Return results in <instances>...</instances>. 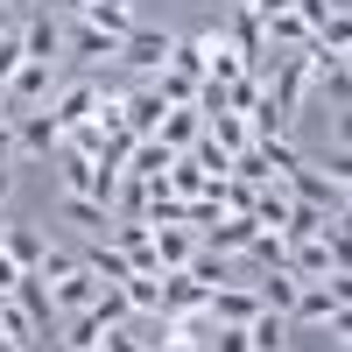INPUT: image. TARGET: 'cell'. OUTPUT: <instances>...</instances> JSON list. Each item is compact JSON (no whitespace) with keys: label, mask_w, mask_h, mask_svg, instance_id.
Returning a JSON list of instances; mask_svg holds the SVG:
<instances>
[{"label":"cell","mask_w":352,"mask_h":352,"mask_svg":"<svg viewBox=\"0 0 352 352\" xmlns=\"http://www.w3.org/2000/svg\"><path fill=\"white\" fill-rule=\"evenodd\" d=\"M8 127H14V162H50L56 148H64V134H56L50 106H28V113H8Z\"/></svg>","instance_id":"obj_1"},{"label":"cell","mask_w":352,"mask_h":352,"mask_svg":"<svg viewBox=\"0 0 352 352\" xmlns=\"http://www.w3.org/2000/svg\"><path fill=\"white\" fill-rule=\"evenodd\" d=\"M50 92H56V64L21 56L14 78H8V92H0V106H8V113H28V106H50Z\"/></svg>","instance_id":"obj_2"},{"label":"cell","mask_w":352,"mask_h":352,"mask_svg":"<svg viewBox=\"0 0 352 352\" xmlns=\"http://www.w3.org/2000/svg\"><path fill=\"white\" fill-rule=\"evenodd\" d=\"M268 99L282 106V120H296V113H303V99H310V50H303V56H275Z\"/></svg>","instance_id":"obj_3"},{"label":"cell","mask_w":352,"mask_h":352,"mask_svg":"<svg viewBox=\"0 0 352 352\" xmlns=\"http://www.w3.org/2000/svg\"><path fill=\"white\" fill-rule=\"evenodd\" d=\"M282 184H289V197H296V204H317V212H345V190L331 184L324 169H310V162H296Z\"/></svg>","instance_id":"obj_4"},{"label":"cell","mask_w":352,"mask_h":352,"mask_svg":"<svg viewBox=\"0 0 352 352\" xmlns=\"http://www.w3.org/2000/svg\"><path fill=\"white\" fill-rule=\"evenodd\" d=\"M113 64L162 71V64H169V36H162V28H127V36H120V50H113Z\"/></svg>","instance_id":"obj_5"},{"label":"cell","mask_w":352,"mask_h":352,"mask_svg":"<svg viewBox=\"0 0 352 352\" xmlns=\"http://www.w3.org/2000/svg\"><path fill=\"white\" fill-rule=\"evenodd\" d=\"M14 36H21V50L36 56V64H56V56H64V21H56L50 8H36V14L14 28Z\"/></svg>","instance_id":"obj_6"},{"label":"cell","mask_w":352,"mask_h":352,"mask_svg":"<svg viewBox=\"0 0 352 352\" xmlns=\"http://www.w3.org/2000/svg\"><path fill=\"white\" fill-rule=\"evenodd\" d=\"M99 289H106V282H99V275L78 261V268H64V275H56L50 303H56V317H78V310H92V296H99Z\"/></svg>","instance_id":"obj_7"},{"label":"cell","mask_w":352,"mask_h":352,"mask_svg":"<svg viewBox=\"0 0 352 352\" xmlns=\"http://www.w3.org/2000/svg\"><path fill=\"white\" fill-rule=\"evenodd\" d=\"M92 106H99V85H92V78L56 85V92H50V120H56V134H64V127H78V120H92Z\"/></svg>","instance_id":"obj_8"},{"label":"cell","mask_w":352,"mask_h":352,"mask_svg":"<svg viewBox=\"0 0 352 352\" xmlns=\"http://www.w3.org/2000/svg\"><path fill=\"white\" fill-rule=\"evenodd\" d=\"M113 50H120V36H106V28H92V21H71V28H64V56H85V64H113Z\"/></svg>","instance_id":"obj_9"},{"label":"cell","mask_w":352,"mask_h":352,"mask_svg":"<svg viewBox=\"0 0 352 352\" xmlns=\"http://www.w3.org/2000/svg\"><path fill=\"white\" fill-rule=\"evenodd\" d=\"M197 134H204V113H197V106H169L162 127H155V141H162V148H176V155H190Z\"/></svg>","instance_id":"obj_10"},{"label":"cell","mask_w":352,"mask_h":352,"mask_svg":"<svg viewBox=\"0 0 352 352\" xmlns=\"http://www.w3.org/2000/svg\"><path fill=\"white\" fill-rule=\"evenodd\" d=\"M148 247H155V261H162V275H169V268H184V261H190V254H197L204 240H197L190 226H148Z\"/></svg>","instance_id":"obj_11"},{"label":"cell","mask_w":352,"mask_h":352,"mask_svg":"<svg viewBox=\"0 0 352 352\" xmlns=\"http://www.w3.org/2000/svg\"><path fill=\"white\" fill-rule=\"evenodd\" d=\"M162 113H169V106L155 99V85H148V92H127V99H120V127H127L134 141H148V134L162 127Z\"/></svg>","instance_id":"obj_12"},{"label":"cell","mask_w":352,"mask_h":352,"mask_svg":"<svg viewBox=\"0 0 352 352\" xmlns=\"http://www.w3.org/2000/svg\"><path fill=\"white\" fill-rule=\"evenodd\" d=\"M78 21L106 28V36H127V28H141V8H134V0H85Z\"/></svg>","instance_id":"obj_13"},{"label":"cell","mask_w":352,"mask_h":352,"mask_svg":"<svg viewBox=\"0 0 352 352\" xmlns=\"http://www.w3.org/2000/svg\"><path fill=\"white\" fill-rule=\"evenodd\" d=\"M14 303L28 310V324H36V331H50V324H56V303H50V282H43L36 268H21V282H14Z\"/></svg>","instance_id":"obj_14"},{"label":"cell","mask_w":352,"mask_h":352,"mask_svg":"<svg viewBox=\"0 0 352 352\" xmlns=\"http://www.w3.org/2000/svg\"><path fill=\"white\" fill-rule=\"evenodd\" d=\"M162 324V352H204V338H212V317H155Z\"/></svg>","instance_id":"obj_15"},{"label":"cell","mask_w":352,"mask_h":352,"mask_svg":"<svg viewBox=\"0 0 352 352\" xmlns=\"http://www.w3.org/2000/svg\"><path fill=\"white\" fill-rule=\"evenodd\" d=\"M204 141L226 148V155H240V148H254V127L240 120V113H204Z\"/></svg>","instance_id":"obj_16"},{"label":"cell","mask_w":352,"mask_h":352,"mask_svg":"<svg viewBox=\"0 0 352 352\" xmlns=\"http://www.w3.org/2000/svg\"><path fill=\"white\" fill-rule=\"evenodd\" d=\"M289 345V317L282 310H254L247 317V352H282Z\"/></svg>","instance_id":"obj_17"},{"label":"cell","mask_w":352,"mask_h":352,"mask_svg":"<svg viewBox=\"0 0 352 352\" xmlns=\"http://www.w3.org/2000/svg\"><path fill=\"white\" fill-rule=\"evenodd\" d=\"M78 261H85V268H92V275H99L106 289H120V282L134 275V268H127V254H120V247H113V240H99V247H85Z\"/></svg>","instance_id":"obj_18"},{"label":"cell","mask_w":352,"mask_h":352,"mask_svg":"<svg viewBox=\"0 0 352 352\" xmlns=\"http://www.w3.org/2000/svg\"><path fill=\"white\" fill-rule=\"evenodd\" d=\"M162 190H176V197H204V190H212V176L197 169V155H176V162L162 169Z\"/></svg>","instance_id":"obj_19"},{"label":"cell","mask_w":352,"mask_h":352,"mask_svg":"<svg viewBox=\"0 0 352 352\" xmlns=\"http://www.w3.org/2000/svg\"><path fill=\"white\" fill-rule=\"evenodd\" d=\"M296 289H303V275H289V268H268V282H261L254 296H261V310H282V317H289V303H296Z\"/></svg>","instance_id":"obj_20"},{"label":"cell","mask_w":352,"mask_h":352,"mask_svg":"<svg viewBox=\"0 0 352 352\" xmlns=\"http://www.w3.org/2000/svg\"><path fill=\"white\" fill-rule=\"evenodd\" d=\"M64 219H71V226H85L92 240H106V232H113V212H106L99 197H64Z\"/></svg>","instance_id":"obj_21"},{"label":"cell","mask_w":352,"mask_h":352,"mask_svg":"<svg viewBox=\"0 0 352 352\" xmlns=\"http://www.w3.org/2000/svg\"><path fill=\"white\" fill-rule=\"evenodd\" d=\"M184 275H190L197 289H226V282H232V268H226V254H212V247H197V254L184 261Z\"/></svg>","instance_id":"obj_22"},{"label":"cell","mask_w":352,"mask_h":352,"mask_svg":"<svg viewBox=\"0 0 352 352\" xmlns=\"http://www.w3.org/2000/svg\"><path fill=\"white\" fill-rule=\"evenodd\" d=\"M120 296H127L134 317H155V310H162V275H127V282H120Z\"/></svg>","instance_id":"obj_23"},{"label":"cell","mask_w":352,"mask_h":352,"mask_svg":"<svg viewBox=\"0 0 352 352\" xmlns=\"http://www.w3.org/2000/svg\"><path fill=\"white\" fill-rule=\"evenodd\" d=\"M0 254H8L14 268H36V261H43V240H36L28 226H0Z\"/></svg>","instance_id":"obj_24"},{"label":"cell","mask_w":352,"mask_h":352,"mask_svg":"<svg viewBox=\"0 0 352 352\" xmlns=\"http://www.w3.org/2000/svg\"><path fill=\"white\" fill-rule=\"evenodd\" d=\"M162 71H176V78H204V50H197V36L190 43H169V64Z\"/></svg>","instance_id":"obj_25"},{"label":"cell","mask_w":352,"mask_h":352,"mask_svg":"<svg viewBox=\"0 0 352 352\" xmlns=\"http://www.w3.org/2000/svg\"><path fill=\"white\" fill-rule=\"evenodd\" d=\"M204 352H247V324H212Z\"/></svg>","instance_id":"obj_26"},{"label":"cell","mask_w":352,"mask_h":352,"mask_svg":"<svg viewBox=\"0 0 352 352\" xmlns=\"http://www.w3.org/2000/svg\"><path fill=\"white\" fill-rule=\"evenodd\" d=\"M324 176H331L338 190H352V148H345V141H338V148H331V169H324Z\"/></svg>","instance_id":"obj_27"},{"label":"cell","mask_w":352,"mask_h":352,"mask_svg":"<svg viewBox=\"0 0 352 352\" xmlns=\"http://www.w3.org/2000/svg\"><path fill=\"white\" fill-rule=\"evenodd\" d=\"M99 352H141V345H134V338H127V324H120V331H106V338H99Z\"/></svg>","instance_id":"obj_28"},{"label":"cell","mask_w":352,"mask_h":352,"mask_svg":"<svg viewBox=\"0 0 352 352\" xmlns=\"http://www.w3.org/2000/svg\"><path fill=\"white\" fill-rule=\"evenodd\" d=\"M14 282H21V268H14L8 254H0V296H14Z\"/></svg>","instance_id":"obj_29"},{"label":"cell","mask_w":352,"mask_h":352,"mask_svg":"<svg viewBox=\"0 0 352 352\" xmlns=\"http://www.w3.org/2000/svg\"><path fill=\"white\" fill-rule=\"evenodd\" d=\"M0 162L14 169V127H8V120H0Z\"/></svg>","instance_id":"obj_30"},{"label":"cell","mask_w":352,"mask_h":352,"mask_svg":"<svg viewBox=\"0 0 352 352\" xmlns=\"http://www.w3.org/2000/svg\"><path fill=\"white\" fill-rule=\"evenodd\" d=\"M8 28H14V0H0V36H8Z\"/></svg>","instance_id":"obj_31"},{"label":"cell","mask_w":352,"mask_h":352,"mask_svg":"<svg viewBox=\"0 0 352 352\" xmlns=\"http://www.w3.org/2000/svg\"><path fill=\"white\" fill-rule=\"evenodd\" d=\"M8 190H14V169H8V162H0V204H8Z\"/></svg>","instance_id":"obj_32"},{"label":"cell","mask_w":352,"mask_h":352,"mask_svg":"<svg viewBox=\"0 0 352 352\" xmlns=\"http://www.w3.org/2000/svg\"><path fill=\"white\" fill-rule=\"evenodd\" d=\"M232 8H254V14H261V8H268V0H232Z\"/></svg>","instance_id":"obj_33"},{"label":"cell","mask_w":352,"mask_h":352,"mask_svg":"<svg viewBox=\"0 0 352 352\" xmlns=\"http://www.w3.org/2000/svg\"><path fill=\"white\" fill-rule=\"evenodd\" d=\"M56 8H64V14H78V8H85V0H56Z\"/></svg>","instance_id":"obj_34"},{"label":"cell","mask_w":352,"mask_h":352,"mask_svg":"<svg viewBox=\"0 0 352 352\" xmlns=\"http://www.w3.org/2000/svg\"><path fill=\"white\" fill-rule=\"evenodd\" d=\"M0 352H21V345H14V338H0Z\"/></svg>","instance_id":"obj_35"},{"label":"cell","mask_w":352,"mask_h":352,"mask_svg":"<svg viewBox=\"0 0 352 352\" xmlns=\"http://www.w3.org/2000/svg\"><path fill=\"white\" fill-rule=\"evenodd\" d=\"M0 226H8V219H0Z\"/></svg>","instance_id":"obj_36"}]
</instances>
